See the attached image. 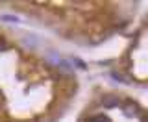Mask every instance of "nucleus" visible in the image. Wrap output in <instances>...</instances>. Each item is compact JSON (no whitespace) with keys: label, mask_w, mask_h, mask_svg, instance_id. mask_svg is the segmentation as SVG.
Masks as SVG:
<instances>
[{"label":"nucleus","mask_w":148,"mask_h":122,"mask_svg":"<svg viewBox=\"0 0 148 122\" xmlns=\"http://www.w3.org/2000/svg\"><path fill=\"white\" fill-rule=\"evenodd\" d=\"M117 104H119V100H113V98H108V100H106V106H108V107H113Z\"/></svg>","instance_id":"obj_1"}]
</instances>
